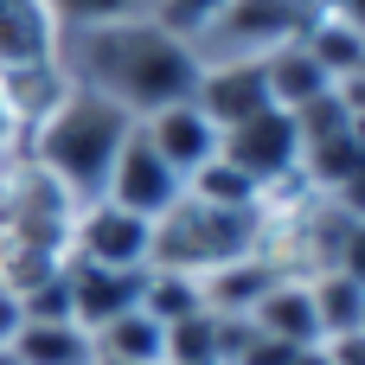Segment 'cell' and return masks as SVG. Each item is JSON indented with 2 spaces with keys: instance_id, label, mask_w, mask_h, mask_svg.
<instances>
[{
  "instance_id": "obj_1",
  "label": "cell",
  "mask_w": 365,
  "mask_h": 365,
  "mask_svg": "<svg viewBox=\"0 0 365 365\" xmlns=\"http://www.w3.org/2000/svg\"><path fill=\"white\" fill-rule=\"evenodd\" d=\"M58 71H64V83L96 90V96H109L115 109H128L141 122V115L192 96L199 51L186 38L160 32L154 19H115V26L58 32Z\"/></svg>"
},
{
  "instance_id": "obj_2",
  "label": "cell",
  "mask_w": 365,
  "mask_h": 365,
  "mask_svg": "<svg viewBox=\"0 0 365 365\" xmlns=\"http://www.w3.org/2000/svg\"><path fill=\"white\" fill-rule=\"evenodd\" d=\"M128 135H135L128 109H115L109 96H96L83 83H64V96L26 128L19 160L38 167L71 205H90V199H103L109 167H115V154H122Z\"/></svg>"
},
{
  "instance_id": "obj_3",
  "label": "cell",
  "mask_w": 365,
  "mask_h": 365,
  "mask_svg": "<svg viewBox=\"0 0 365 365\" xmlns=\"http://www.w3.org/2000/svg\"><path fill=\"white\" fill-rule=\"evenodd\" d=\"M269 244V212L263 205H205L192 192H180V205H167L154 218V257L148 269H180V276H212L237 257H263Z\"/></svg>"
},
{
  "instance_id": "obj_4",
  "label": "cell",
  "mask_w": 365,
  "mask_h": 365,
  "mask_svg": "<svg viewBox=\"0 0 365 365\" xmlns=\"http://www.w3.org/2000/svg\"><path fill=\"white\" fill-rule=\"evenodd\" d=\"M321 0H225L218 19L192 38L199 64H225V58H269L282 45H295L308 26H314Z\"/></svg>"
},
{
  "instance_id": "obj_5",
  "label": "cell",
  "mask_w": 365,
  "mask_h": 365,
  "mask_svg": "<svg viewBox=\"0 0 365 365\" xmlns=\"http://www.w3.org/2000/svg\"><path fill=\"white\" fill-rule=\"evenodd\" d=\"M218 154H225L244 180H257V192L269 199V192L295 186V167H302V128H295L289 109H257L250 122H237V128L218 135Z\"/></svg>"
},
{
  "instance_id": "obj_6",
  "label": "cell",
  "mask_w": 365,
  "mask_h": 365,
  "mask_svg": "<svg viewBox=\"0 0 365 365\" xmlns=\"http://www.w3.org/2000/svg\"><path fill=\"white\" fill-rule=\"evenodd\" d=\"M64 257L96 263V269H148V257H154V225L135 218V212H122V205H109V199H90V205H77V218H71Z\"/></svg>"
},
{
  "instance_id": "obj_7",
  "label": "cell",
  "mask_w": 365,
  "mask_h": 365,
  "mask_svg": "<svg viewBox=\"0 0 365 365\" xmlns=\"http://www.w3.org/2000/svg\"><path fill=\"white\" fill-rule=\"evenodd\" d=\"M180 192H186V180L148 148V135L135 128L128 141H122V154H115V167H109V186H103V199L109 205H122V212H135V218H160L167 205H180Z\"/></svg>"
},
{
  "instance_id": "obj_8",
  "label": "cell",
  "mask_w": 365,
  "mask_h": 365,
  "mask_svg": "<svg viewBox=\"0 0 365 365\" xmlns=\"http://www.w3.org/2000/svg\"><path fill=\"white\" fill-rule=\"evenodd\" d=\"M192 103L205 109V122H212L218 135H225V128H237V122H250L257 109H269V90H263V64H250V58L199 64Z\"/></svg>"
},
{
  "instance_id": "obj_9",
  "label": "cell",
  "mask_w": 365,
  "mask_h": 365,
  "mask_svg": "<svg viewBox=\"0 0 365 365\" xmlns=\"http://www.w3.org/2000/svg\"><path fill=\"white\" fill-rule=\"evenodd\" d=\"M141 135H148V148L180 173V180H192L212 154H218V128L205 122V109L186 96V103H167V109H154V115H141L135 122Z\"/></svg>"
},
{
  "instance_id": "obj_10",
  "label": "cell",
  "mask_w": 365,
  "mask_h": 365,
  "mask_svg": "<svg viewBox=\"0 0 365 365\" xmlns=\"http://www.w3.org/2000/svg\"><path fill=\"white\" fill-rule=\"evenodd\" d=\"M141 276H148V269H96V263H77V257H64V282H71V321H77L83 334H96V327H109L115 314L141 308Z\"/></svg>"
},
{
  "instance_id": "obj_11",
  "label": "cell",
  "mask_w": 365,
  "mask_h": 365,
  "mask_svg": "<svg viewBox=\"0 0 365 365\" xmlns=\"http://www.w3.org/2000/svg\"><path fill=\"white\" fill-rule=\"evenodd\" d=\"M58 32L64 26H58L51 0H0V77L58 64Z\"/></svg>"
},
{
  "instance_id": "obj_12",
  "label": "cell",
  "mask_w": 365,
  "mask_h": 365,
  "mask_svg": "<svg viewBox=\"0 0 365 365\" xmlns=\"http://www.w3.org/2000/svg\"><path fill=\"white\" fill-rule=\"evenodd\" d=\"M263 340H282V346H321V321H314V295H308V276H276L269 295L244 314Z\"/></svg>"
},
{
  "instance_id": "obj_13",
  "label": "cell",
  "mask_w": 365,
  "mask_h": 365,
  "mask_svg": "<svg viewBox=\"0 0 365 365\" xmlns=\"http://www.w3.org/2000/svg\"><path fill=\"white\" fill-rule=\"evenodd\" d=\"M263 64V90H269V109H308L314 96H327L334 90V77L314 64V51L295 38V45H282V51H269V58H257Z\"/></svg>"
},
{
  "instance_id": "obj_14",
  "label": "cell",
  "mask_w": 365,
  "mask_h": 365,
  "mask_svg": "<svg viewBox=\"0 0 365 365\" xmlns=\"http://www.w3.org/2000/svg\"><path fill=\"white\" fill-rule=\"evenodd\" d=\"M276 276H289L276 257H237V263H225V269L199 276V295H205V308H212V314H250V308L269 295V282H276Z\"/></svg>"
},
{
  "instance_id": "obj_15",
  "label": "cell",
  "mask_w": 365,
  "mask_h": 365,
  "mask_svg": "<svg viewBox=\"0 0 365 365\" xmlns=\"http://www.w3.org/2000/svg\"><path fill=\"white\" fill-rule=\"evenodd\" d=\"M90 346H96V365H160L167 359V327H160L154 314L128 308V314H115L109 327H96Z\"/></svg>"
},
{
  "instance_id": "obj_16",
  "label": "cell",
  "mask_w": 365,
  "mask_h": 365,
  "mask_svg": "<svg viewBox=\"0 0 365 365\" xmlns=\"http://www.w3.org/2000/svg\"><path fill=\"white\" fill-rule=\"evenodd\" d=\"M13 365H96V346L77 321H26L6 346Z\"/></svg>"
},
{
  "instance_id": "obj_17",
  "label": "cell",
  "mask_w": 365,
  "mask_h": 365,
  "mask_svg": "<svg viewBox=\"0 0 365 365\" xmlns=\"http://www.w3.org/2000/svg\"><path fill=\"white\" fill-rule=\"evenodd\" d=\"M308 295H314V321H321V340H327V334H353V327H359L365 289H359V282H346L340 269H321V276H308Z\"/></svg>"
},
{
  "instance_id": "obj_18",
  "label": "cell",
  "mask_w": 365,
  "mask_h": 365,
  "mask_svg": "<svg viewBox=\"0 0 365 365\" xmlns=\"http://www.w3.org/2000/svg\"><path fill=\"white\" fill-rule=\"evenodd\" d=\"M199 308H205V295H199L192 276H180V269H148V276H141V314H154L160 327L186 321V314H199Z\"/></svg>"
},
{
  "instance_id": "obj_19",
  "label": "cell",
  "mask_w": 365,
  "mask_h": 365,
  "mask_svg": "<svg viewBox=\"0 0 365 365\" xmlns=\"http://www.w3.org/2000/svg\"><path fill=\"white\" fill-rule=\"evenodd\" d=\"M186 192L192 199H205V205H263V192H257V180H244L225 154H212L192 180H186Z\"/></svg>"
},
{
  "instance_id": "obj_20",
  "label": "cell",
  "mask_w": 365,
  "mask_h": 365,
  "mask_svg": "<svg viewBox=\"0 0 365 365\" xmlns=\"http://www.w3.org/2000/svg\"><path fill=\"white\" fill-rule=\"evenodd\" d=\"M160 365H218V314L199 308L167 327V359Z\"/></svg>"
},
{
  "instance_id": "obj_21",
  "label": "cell",
  "mask_w": 365,
  "mask_h": 365,
  "mask_svg": "<svg viewBox=\"0 0 365 365\" xmlns=\"http://www.w3.org/2000/svg\"><path fill=\"white\" fill-rule=\"evenodd\" d=\"M51 13H58V26L71 32V26H115V19H148V13H154V0H51Z\"/></svg>"
},
{
  "instance_id": "obj_22",
  "label": "cell",
  "mask_w": 365,
  "mask_h": 365,
  "mask_svg": "<svg viewBox=\"0 0 365 365\" xmlns=\"http://www.w3.org/2000/svg\"><path fill=\"white\" fill-rule=\"evenodd\" d=\"M218 6H225V0H154V13H148V19H154L160 32H173V38H186V45H192V38L218 19Z\"/></svg>"
},
{
  "instance_id": "obj_23",
  "label": "cell",
  "mask_w": 365,
  "mask_h": 365,
  "mask_svg": "<svg viewBox=\"0 0 365 365\" xmlns=\"http://www.w3.org/2000/svg\"><path fill=\"white\" fill-rule=\"evenodd\" d=\"M334 269L346 276V282H359L365 289V218L346 225V237H340V257H334Z\"/></svg>"
},
{
  "instance_id": "obj_24",
  "label": "cell",
  "mask_w": 365,
  "mask_h": 365,
  "mask_svg": "<svg viewBox=\"0 0 365 365\" xmlns=\"http://www.w3.org/2000/svg\"><path fill=\"white\" fill-rule=\"evenodd\" d=\"M321 359L327 365H365V334L353 327V334H327L321 340Z\"/></svg>"
},
{
  "instance_id": "obj_25",
  "label": "cell",
  "mask_w": 365,
  "mask_h": 365,
  "mask_svg": "<svg viewBox=\"0 0 365 365\" xmlns=\"http://www.w3.org/2000/svg\"><path fill=\"white\" fill-rule=\"evenodd\" d=\"M327 199H334L346 218H365V160L346 173V180H340V186H334V192H327Z\"/></svg>"
},
{
  "instance_id": "obj_26",
  "label": "cell",
  "mask_w": 365,
  "mask_h": 365,
  "mask_svg": "<svg viewBox=\"0 0 365 365\" xmlns=\"http://www.w3.org/2000/svg\"><path fill=\"white\" fill-rule=\"evenodd\" d=\"M19 148H26V128H19L13 96H6V83H0V160H19Z\"/></svg>"
},
{
  "instance_id": "obj_27",
  "label": "cell",
  "mask_w": 365,
  "mask_h": 365,
  "mask_svg": "<svg viewBox=\"0 0 365 365\" xmlns=\"http://www.w3.org/2000/svg\"><path fill=\"white\" fill-rule=\"evenodd\" d=\"M19 327H26V314H19V295H13V289H0V353L13 346V334H19Z\"/></svg>"
},
{
  "instance_id": "obj_28",
  "label": "cell",
  "mask_w": 365,
  "mask_h": 365,
  "mask_svg": "<svg viewBox=\"0 0 365 365\" xmlns=\"http://www.w3.org/2000/svg\"><path fill=\"white\" fill-rule=\"evenodd\" d=\"M321 6H327L334 19H346L353 32H365V0H321Z\"/></svg>"
},
{
  "instance_id": "obj_29",
  "label": "cell",
  "mask_w": 365,
  "mask_h": 365,
  "mask_svg": "<svg viewBox=\"0 0 365 365\" xmlns=\"http://www.w3.org/2000/svg\"><path fill=\"white\" fill-rule=\"evenodd\" d=\"M289 365H327V359H321V346H302V353H295Z\"/></svg>"
},
{
  "instance_id": "obj_30",
  "label": "cell",
  "mask_w": 365,
  "mask_h": 365,
  "mask_svg": "<svg viewBox=\"0 0 365 365\" xmlns=\"http://www.w3.org/2000/svg\"><path fill=\"white\" fill-rule=\"evenodd\" d=\"M346 128H353V141L365 148V109H359V115H346Z\"/></svg>"
},
{
  "instance_id": "obj_31",
  "label": "cell",
  "mask_w": 365,
  "mask_h": 365,
  "mask_svg": "<svg viewBox=\"0 0 365 365\" xmlns=\"http://www.w3.org/2000/svg\"><path fill=\"white\" fill-rule=\"evenodd\" d=\"M359 334H365V308H359Z\"/></svg>"
}]
</instances>
